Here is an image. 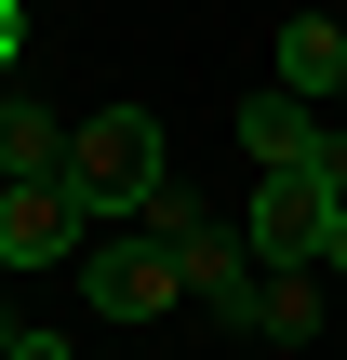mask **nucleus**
I'll return each mask as SVG.
<instances>
[{
	"instance_id": "nucleus-9",
	"label": "nucleus",
	"mask_w": 347,
	"mask_h": 360,
	"mask_svg": "<svg viewBox=\"0 0 347 360\" xmlns=\"http://www.w3.org/2000/svg\"><path fill=\"white\" fill-rule=\"evenodd\" d=\"M13 53H27V13H13V0H0V80H13Z\"/></svg>"
},
{
	"instance_id": "nucleus-8",
	"label": "nucleus",
	"mask_w": 347,
	"mask_h": 360,
	"mask_svg": "<svg viewBox=\"0 0 347 360\" xmlns=\"http://www.w3.org/2000/svg\"><path fill=\"white\" fill-rule=\"evenodd\" d=\"M321 267H334V281H347V200H334V214H321Z\"/></svg>"
},
{
	"instance_id": "nucleus-5",
	"label": "nucleus",
	"mask_w": 347,
	"mask_h": 360,
	"mask_svg": "<svg viewBox=\"0 0 347 360\" xmlns=\"http://www.w3.org/2000/svg\"><path fill=\"white\" fill-rule=\"evenodd\" d=\"M267 67H281V80H294V94H308V107H321V94H347V27H321V13H294V27H281V53H267Z\"/></svg>"
},
{
	"instance_id": "nucleus-4",
	"label": "nucleus",
	"mask_w": 347,
	"mask_h": 360,
	"mask_svg": "<svg viewBox=\"0 0 347 360\" xmlns=\"http://www.w3.org/2000/svg\"><path fill=\"white\" fill-rule=\"evenodd\" d=\"M241 147H254V160H308V147H321V120H308V94H294V80H267V94H241Z\"/></svg>"
},
{
	"instance_id": "nucleus-2",
	"label": "nucleus",
	"mask_w": 347,
	"mask_h": 360,
	"mask_svg": "<svg viewBox=\"0 0 347 360\" xmlns=\"http://www.w3.org/2000/svg\"><path fill=\"white\" fill-rule=\"evenodd\" d=\"M80 294H94V321H174L187 267H174L160 227H107V240H80Z\"/></svg>"
},
{
	"instance_id": "nucleus-1",
	"label": "nucleus",
	"mask_w": 347,
	"mask_h": 360,
	"mask_svg": "<svg viewBox=\"0 0 347 360\" xmlns=\"http://www.w3.org/2000/svg\"><path fill=\"white\" fill-rule=\"evenodd\" d=\"M160 174H174V147H160L147 107H94V120H67V187H80L94 214H134Z\"/></svg>"
},
{
	"instance_id": "nucleus-6",
	"label": "nucleus",
	"mask_w": 347,
	"mask_h": 360,
	"mask_svg": "<svg viewBox=\"0 0 347 360\" xmlns=\"http://www.w3.org/2000/svg\"><path fill=\"white\" fill-rule=\"evenodd\" d=\"M254 334H267V347H308V334H321V267H267V307H254Z\"/></svg>"
},
{
	"instance_id": "nucleus-3",
	"label": "nucleus",
	"mask_w": 347,
	"mask_h": 360,
	"mask_svg": "<svg viewBox=\"0 0 347 360\" xmlns=\"http://www.w3.org/2000/svg\"><path fill=\"white\" fill-rule=\"evenodd\" d=\"M94 200L67 187V174H0V267H80V227Z\"/></svg>"
},
{
	"instance_id": "nucleus-7",
	"label": "nucleus",
	"mask_w": 347,
	"mask_h": 360,
	"mask_svg": "<svg viewBox=\"0 0 347 360\" xmlns=\"http://www.w3.org/2000/svg\"><path fill=\"white\" fill-rule=\"evenodd\" d=\"M0 360H67V321H13L0 307Z\"/></svg>"
}]
</instances>
